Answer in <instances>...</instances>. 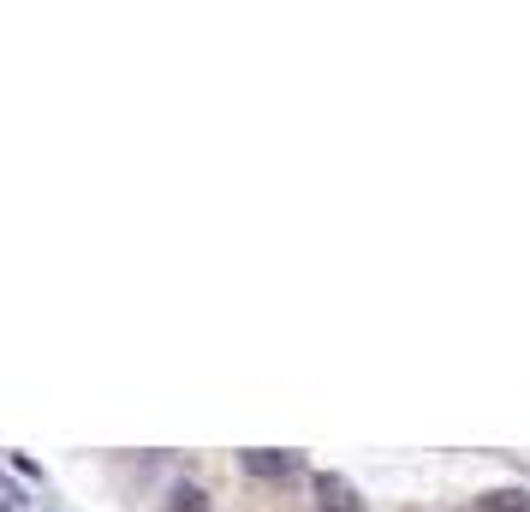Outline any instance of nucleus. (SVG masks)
<instances>
[{"mask_svg":"<svg viewBox=\"0 0 530 512\" xmlns=\"http://www.w3.org/2000/svg\"><path fill=\"white\" fill-rule=\"evenodd\" d=\"M316 507L322 512H364V500H358V488L345 483V477L322 470V477H316Z\"/></svg>","mask_w":530,"mask_h":512,"instance_id":"f257e3e1","label":"nucleus"},{"mask_svg":"<svg viewBox=\"0 0 530 512\" xmlns=\"http://www.w3.org/2000/svg\"><path fill=\"white\" fill-rule=\"evenodd\" d=\"M244 470L251 477H292L298 470V453H274V447H251V453H239Z\"/></svg>","mask_w":530,"mask_h":512,"instance_id":"f03ea898","label":"nucleus"},{"mask_svg":"<svg viewBox=\"0 0 530 512\" xmlns=\"http://www.w3.org/2000/svg\"><path fill=\"white\" fill-rule=\"evenodd\" d=\"M471 512H530V495L525 488H495V495L471 500Z\"/></svg>","mask_w":530,"mask_h":512,"instance_id":"7ed1b4c3","label":"nucleus"},{"mask_svg":"<svg viewBox=\"0 0 530 512\" xmlns=\"http://www.w3.org/2000/svg\"><path fill=\"white\" fill-rule=\"evenodd\" d=\"M167 512H209V495H203L197 483H179L173 500H167Z\"/></svg>","mask_w":530,"mask_h":512,"instance_id":"20e7f679","label":"nucleus"},{"mask_svg":"<svg viewBox=\"0 0 530 512\" xmlns=\"http://www.w3.org/2000/svg\"><path fill=\"white\" fill-rule=\"evenodd\" d=\"M13 470H18V477H43V465H36L30 453H13Z\"/></svg>","mask_w":530,"mask_h":512,"instance_id":"39448f33","label":"nucleus"},{"mask_svg":"<svg viewBox=\"0 0 530 512\" xmlns=\"http://www.w3.org/2000/svg\"><path fill=\"white\" fill-rule=\"evenodd\" d=\"M0 495H6V483H0Z\"/></svg>","mask_w":530,"mask_h":512,"instance_id":"423d86ee","label":"nucleus"}]
</instances>
